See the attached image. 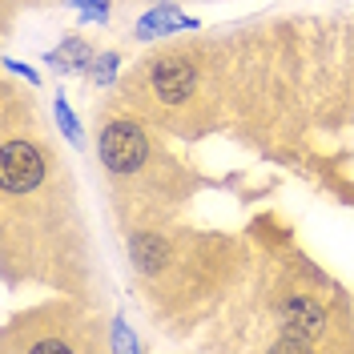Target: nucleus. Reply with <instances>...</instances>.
I'll use <instances>...</instances> for the list:
<instances>
[{
    "instance_id": "1",
    "label": "nucleus",
    "mask_w": 354,
    "mask_h": 354,
    "mask_svg": "<svg viewBox=\"0 0 354 354\" xmlns=\"http://www.w3.org/2000/svg\"><path fill=\"white\" fill-rule=\"evenodd\" d=\"M145 137L137 125L129 121H113L105 125L101 133V161L109 165L113 174H133V169H141V161H145Z\"/></svg>"
},
{
    "instance_id": "2",
    "label": "nucleus",
    "mask_w": 354,
    "mask_h": 354,
    "mask_svg": "<svg viewBox=\"0 0 354 354\" xmlns=\"http://www.w3.org/2000/svg\"><path fill=\"white\" fill-rule=\"evenodd\" d=\"M41 174H44V161L28 141H4V149H0V181H4V194L32 189L41 181Z\"/></svg>"
},
{
    "instance_id": "3",
    "label": "nucleus",
    "mask_w": 354,
    "mask_h": 354,
    "mask_svg": "<svg viewBox=\"0 0 354 354\" xmlns=\"http://www.w3.org/2000/svg\"><path fill=\"white\" fill-rule=\"evenodd\" d=\"M153 88H157V97H161L165 105H181V101H189V93H194V65L181 61V57H165V61H157Z\"/></svg>"
},
{
    "instance_id": "4",
    "label": "nucleus",
    "mask_w": 354,
    "mask_h": 354,
    "mask_svg": "<svg viewBox=\"0 0 354 354\" xmlns=\"http://www.w3.org/2000/svg\"><path fill=\"white\" fill-rule=\"evenodd\" d=\"M161 254H165V245L157 242V238H133V258H137L141 270H153Z\"/></svg>"
},
{
    "instance_id": "5",
    "label": "nucleus",
    "mask_w": 354,
    "mask_h": 354,
    "mask_svg": "<svg viewBox=\"0 0 354 354\" xmlns=\"http://www.w3.org/2000/svg\"><path fill=\"white\" fill-rule=\"evenodd\" d=\"M61 57H65V61H73V65H85V61H88V48L81 41H68Z\"/></svg>"
},
{
    "instance_id": "6",
    "label": "nucleus",
    "mask_w": 354,
    "mask_h": 354,
    "mask_svg": "<svg viewBox=\"0 0 354 354\" xmlns=\"http://www.w3.org/2000/svg\"><path fill=\"white\" fill-rule=\"evenodd\" d=\"M113 65H117L113 57H101V68H97V81H109V77H113Z\"/></svg>"
}]
</instances>
